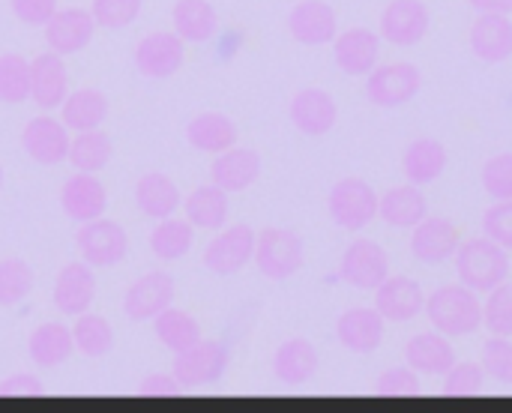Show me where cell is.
Listing matches in <instances>:
<instances>
[{
    "label": "cell",
    "mask_w": 512,
    "mask_h": 413,
    "mask_svg": "<svg viewBox=\"0 0 512 413\" xmlns=\"http://www.w3.org/2000/svg\"><path fill=\"white\" fill-rule=\"evenodd\" d=\"M423 312H426L429 324L450 339L471 336L483 327V303H480L477 291H471L462 282L444 285L432 297H426Z\"/></svg>",
    "instance_id": "cell-1"
},
{
    "label": "cell",
    "mask_w": 512,
    "mask_h": 413,
    "mask_svg": "<svg viewBox=\"0 0 512 413\" xmlns=\"http://www.w3.org/2000/svg\"><path fill=\"white\" fill-rule=\"evenodd\" d=\"M456 273L459 282L468 285L477 294H489L498 285H504L510 279V255L504 246H498L495 240L474 237L468 243H459L456 249Z\"/></svg>",
    "instance_id": "cell-2"
},
{
    "label": "cell",
    "mask_w": 512,
    "mask_h": 413,
    "mask_svg": "<svg viewBox=\"0 0 512 413\" xmlns=\"http://www.w3.org/2000/svg\"><path fill=\"white\" fill-rule=\"evenodd\" d=\"M255 267L261 276L273 282H285L297 276L306 264V243L297 231L288 228H264L255 240Z\"/></svg>",
    "instance_id": "cell-3"
},
{
    "label": "cell",
    "mask_w": 512,
    "mask_h": 413,
    "mask_svg": "<svg viewBox=\"0 0 512 413\" xmlns=\"http://www.w3.org/2000/svg\"><path fill=\"white\" fill-rule=\"evenodd\" d=\"M231 366V351L228 345L216 342V339H201L195 342L192 348L174 354V366H171V375L186 387V390H195V387H210L216 381L225 378Z\"/></svg>",
    "instance_id": "cell-4"
},
{
    "label": "cell",
    "mask_w": 512,
    "mask_h": 413,
    "mask_svg": "<svg viewBox=\"0 0 512 413\" xmlns=\"http://www.w3.org/2000/svg\"><path fill=\"white\" fill-rule=\"evenodd\" d=\"M378 195L375 189L360 180V177H345L339 180L330 195H327V210L330 219L345 228V231H363L378 219Z\"/></svg>",
    "instance_id": "cell-5"
},
{
    "label": "cell",
    "mask_w": 512,
    "mask_h": 413,
    "mask_svg": "<svg viewBox=\"0 0 512 413\" xmlns=\"http://www.w3.org/2000/svg\"><path fill=\"white\" fill-rule=\"evenodd\" d=\"M423 90V72L414 63H381L369 72L366 96L372 105L390 111L402 108Z\"/></svg>",
    "instance_id": "cell-6"
},
{
    "label": "cell",
    "mask_w": 512,
    "mask_h": 413,
    "mask_svg": "<svg viewBox=\"0 0 512 413\" xmlns=\"http://www.w3.org/2000/svg\"><path fill=\"white\" fill-rule=\"evenodd\" d=\"M75 246L90 267H117L129 255V234L111 219L84 222L75 234Z\"/></svg>",
    "instance_id": "cell-7"
},
{
    "label": "cell",
    "mask_w": 512,
    "mask_h": 413,
    "mask_svg": "<svg viewBox=\"0 0 512 413\" xmlns=\"http://www.w3.org/2000/svg\"><path fill=\"white\" fill-rule=\"evenodd\" d=\"M390 276V255L375 240H354L339 267V279L360 291H375Z\"/></svg>",
    "instance_id": "cell-8"
},
{
    "label": "cell",
    "mask_w": 512,
    "mask_h": 413,
    "mask_svg": "<svg viewBox=\"0 0 512 413\" xmlns=\"http://www.w3.org/2000/svg\"><path fill=\"white\" fill-rule=\"evenodd\" d=\"M183 60H186V42L168 30H156V33L144 36L135 48L138 72L153 81H165V78L177 75Z\"/></svg>",
    "instance_id": "cell-9"
},
{
    "label": "cell",
    "mask_w": 512,
    "mask_h": 413,
    "mask_svg": "<svg viewBox=\"0 0 512 413\" xmlns=\"http://www.w3.org/2000/svg\"><path fill=\"white\" fill-rule=\"evenodd\" d=\"M255 240L258 234L249 225H234L228 231H222L216 240L207 243L204 249V267L216 276H234L240 273L252 255H255Z\"/></svg>",
    "instance_id": "cell-10"
},
{
    "label": "cell",
    "mask_w": 512,
    "mask_h": 413,
    "mask_svg": "<svg viewBox=\"0 0 512 413\" xmlns=\"http://www.w3.org/2000/svg\"><path fill=\"white\" fill-rule=\"evenodd\" d=\"M432 24L429 6L423 0H390L381 12V39L411 48L426 39Z\"/></svg>",
    "instance_id": "cell-11"
},
{
    "label": "cell",
    "mask_w": 512,
    "mask_h": 413,
    "mask_svg": "<svg viewBox=\"0 0 512 413\" xmlns=\"http://www.w3.org/2000/svg\"><path fill=\"white\" fill-rule=\"evenodd\" d=\"M288 114H291V123L309 138L330 135L339 123V105L321 87H303L300 93H294Z\"/></svg>",
    "instance_id": "cell-12"
},
{
    "label": "cell",
    "mask_w": 512,
    "mask_h": 413,
    "mask_svg": "<svg viewBox=\"0 0 512 413\" xmlns=\"http://www.w3.org/2000/svg\"><path fill=\"white\" fill-rule=\"evenodd\" d=\"M69 129L63 120H54L48 114L33 117L21 132V147L36 165H60L69 156Z\"/></svg>",
    "instance_id": "cell-13"
},
{
    "label": "cell",
    "mask_w": 512,
    "mask_h": 413,
    "mask_svg": "<svg viewBox=\"0 0 512 413\" xmlns=\"http://www.w3.org/2000/svg\"><path fill=\"white\" fill-rule=\"evenodd\" d=\"M96 33V21L90 9H57L51 15V21L45 24V42L54 54L66 57V54H78L93 42Z\"/></svg>",
    "instance_id": "cell-14"
},
{
    "label": "cell",
    "mask_w": 512,
    "mask_h": 413,
    "mask_svg": "<svg viewBox=\"0 0 512 413\" xmlns=\"http://www.w3.org/2000/svg\"><path fill=\"white\" fill-rule=\"evenodd\" d=\"M171 303H174V276L153 270L141 276L138 282H132V288L123 297V312L129 321L144 324V321H153Z\"/></svg>",
    "instance_id": "cell-15"
},
{
    "label": "cell",
    "mask_w": 512,
    "mask_h": 413,
    "mask_svg": "<svg viewBox=\"0 0 512 413\" xmlns=\"http://www.w3.org/2000/svg\"><path fill=\"white\" fill-rule=\"evenodd\" d=\"M384 333H387V318L378 309H369V306H354V309L342 312L339 321H336V339L351 354L378 351L381 342H384Z\"/></svg>",
    "instance_id": "cell-16"
},
{
    "label": "cell",
    "mask_w": 512,
    "mask_h": 413,
    "mask_svg": "<svg viewBox=\"0 0 512 413\" xmlns=\"http://www.w3.org/2000/svg\"><path fill=\"white\" fill-rule=\"evenodd\" d=\"M60 207H63V213L72 222L84 225V222H93V219L105 216V210H108V192H105V186L99 183L96 174L78 171V174H72L63 183V189H60Z\"/></svg>",
    "instance_id": "cell-17"
},
{
    "label": "cell",
    "mask_w": 512,
    "mask_h": 413,
    "mask_svg": "<svg viewBox=\"0 0 512 413\" xmlns=\"http://www.w3.org/2000/svg\"><path fill=\"white\" fill-rule=\"evenodd\" d=\"M288 30L300 45H327L339 36V15L324 0H303L291 9Z\"/></svg>",
    "instance_id": "cell-18"
},
{
    "label": "cell",
    "mask_w": 512,
    "mask_h": 413,
    "mask_svg": "<svg viewBox=\"0 0 512 413\" xmlns=\"http://www.w3.org/2000/svg\"><path fill=\"white\" fill-rule=\"evenodd\" d=\"M426 306V294L417 279L411 276H387L375 288V309L396 324L414 321Z\"/></svg>",
    "instance_id": "cell-19"
},
{
    "label": "cell",
    "mask_w": 512,
    "mask_h": 413,
    "mask_svg": "<svg viewBox=\"0 0 512 413\" xmlns=\"http://www.w3.org/2000/svg\"><path fill=\"white\" fill-rule=\"evenodd\" d=\"M69 93V72L60 54L45 51L30 60V99L42 111H54L63 105Z\"/></svg>",
    "instance_id": "cell-20"
},
{
    "label": "cell",
    "mask_w": 512,
    "mask_h": 413,
    "mask_svg": "<svg viewBox=\"0 0 512 413\" xmlns=\"http://www.w3.org/2000/svg\"><path fill=\"white\" fill-rule=\"evenodd\" d=\"M93 297H96V276H93V267L87 261L66 264L57 273V282H54V306H57V312L78 318V315L90 312Z\"/></svg>",
    "instance_id": "cell-21"
},
{
    "label": "cell",
    "mask_w": 512,
    "mask_h": 413,
    "mask_svg": "<svg viewBox=\"0 0 512 413\" xmlns=\"http://www.w3.org/2000/svg\"><path fill=\"white\" fill-rule=\"evenodd\" d=\"M468 39L483 63H504L512 57V18L504 12H480Z\"/></svg>",
    "instance_id": "cell-22"
},
{
    "label": "cell",
    "mask_w": 512,
    "mask_h": 413,
    "mask_svg": "<svg viewBox=\"0 0 512 413\" xmlns=\"http://www.w3.org/2000/svg\"><path fill=\"white\" fill-rule=\"evenodd\" d=\"M459 228L444 219V216H435V219H423L414 234H411V255L423 264H444L447 258L456 255L459 249Z\"/></svg>",
    "instance_id": "cell-23"
},
{
    "label": "cell",
    "mask_w": 512,
    "mask_h": 413,
    "mask_svg": "<svg viewBox=\"0 0 512 413\" xmlns=\"http://www.w3.org/2000/svg\"><path fill=\"white\" fill-rule=\"evenodd\" d=\"M333 54L342 72L348 75H369L378 66L381 36L369 27H351L333 39Z\"/></svg>",
    "instance_id": "cell-24"
},
{
    "label": "cell",
    "mask_w": 512,
    "mask_h": 413,
    "mask_svg": "<svg viewBox=\"0 0 512 413\" xmlns=\"http://www.w3.org/2000/svg\"><path fill=\"white\" fill-rule=\"evenodd\" d=\"M258 177H261V156L249 147L234 144L231 150L219 153L216 162L210 165V180L228 195L246 192L252 183H258Z\"/></svg>",
    "instance_id": "cell-25"
},
{
    "label": "cell",
    "mask_w": 512,
    "mask_h": 413,
    "mask_svg": "<svg viewBox=\"0 0 512 413\" xmlns=\"http://www.w3.org/2000/svg\"><path fill=\"white\" fill-rule=\"evenodd\" d=\"M321 369L318 348L309 339H288L273 354V375L285 387H303L309 384Z\"/></svg>",
    "instance_id": "cell-26"
},
{
    "label": "cell",
    "mask_w": 512,
    "mask_h": 413,
    "mask_svg": "<svg viewBox=\"0 0 512 413\" xmlns=\"http://www.w3.org/2000/svg\"><path fill=\"white\" fill-rule=\"evenodd\" d=\"M447 165H450L447 147L438 138H429V135L414 138L408 144L405 156H402V171H405L408 183H414V186H426V183L441 180Z\"/></svg>",
    "instance_id": "cell-27"
},
{
    "label": "cell",
    "mask_w": 512,
    "mask_h": 413,
    "mask_svg": "<svg viewBox=\"0 0 512 413\" xmlns=\"http://www.w3.org/2000/svg\"><path fill=\"white\" fill-rule=\"evenodd\" d=\"M405 360L417 375H447L456 366V348L444 333H420L405 345Z\"/></svg>",
    "instance_id": "cell-28"
},
{
    "label": "cell",
    "mask_w": 512,
    "mask_h": 413,
    "mask_svg": "<svg viewBox=\"0 0 512 413\" xmlns=\"http://www.w3.org/2000/svg\"><path fill=\"white\" fill-rule=\"evenodd\" d=\"M186 141L198 153L219 156V153H225V150H231L237 144V123L228 114L204 111V114L192 117V123L186 126Z\"/></svg>",
    "instance_id": "cell-29"
},
{
    "label": "cell",
    "mask_w": 512,
    "mask_h": 413,
    "mask_svg": "<svg viewBox=\"0 0 512 413\" xmlns=\"http://www.w3.org/2000/svg\"><path fill=\"white\" fill-rule=\"evenodd\" d=\"M108 96L96 87H81L66 93L63 105H60V120L66 123V129L72 132H87V129H99L108 120Z\"/></svg>",
    "instance_id": "cell-30"
},
{
    "label": "cell",
    "mask_w": 512,
    "mask_h": 413,
    "mask_svg": "<svg viewBox=\"0 0 512 413\" xmlns=\"http://www.w3.org/2000/svg\"><path fill=\"white\" fill-rule=\"evenodd\" d=\"M378 216L390 228H417L429 216V201L420 186H396L378 201Z\"/></svg>",
    "instance_id": "cell-31"
},
{
    "label": "cell",
    "mask_w": 512,
    "mask_h": 413,
    "mask_svg": "<svg viewBox=\"0 0 512 413\" xmlns=\"http://www.w3.org/2000/svg\"><path fill=\"white\" fill-rule=\"evenodd\" d=\"M186 219L192 222V228L201 231H222L228 225L231 216V204H228V192L219 189L216 183L198 186L186 201H183Z\"/></svg>",
    "instance_id": "cell-32"
},
{
    "label": "cell",
    "mask_w": 512,
    "mask_h": 413,
    "mask_svg": "<svg viewBox=\"0 0 512 413\" xmlns=\"http://www.w3.org/2000/svg\"><path fill=\"white\" fill-rule=\"evenodd\" d=\"M75 351V342H72V330L63 327V324H42L30 333L27 339V354L33 360V366L39 369H57L63 366Z\"/></svg>",
    "instance_id": "cell-33"
},
{
    "label": "cell",
    "mask_w": 512,
    "mask_h": 413,
    "mask_svg": "<svg viewBox=\"0 0 512 413\" xmlns=\"http://www.w3.org/2000/svg\"><path fill=\"white\" fill-rule=\"evenodd\" d=\"M135 204L150 219H168L180 207V189L168 174L150 171L135 183Z\"/></svg>",
    "instance_id": "cell-34"
},
{
    "label": "cell",
    "mask_w": 512,
    "mask_h": 413,
    "mask_svg": "<svg viewBox=\"0 0 512 413\" xmlns=\"http://www.w3.org/2000/svg\"><path fill=\"white\" fill-rule=\"evenodd\" d=\"M171 15H174V33L192 45L213 39L219 30V15L210 0H177Z\"/></svg>",
    "instance_id": "cell-35"
},
{
    "label": "cell",
    "mask_w": 512,
    "mask_h": 413,
    "mask_svg": "<svg viewBox=\"0 0 512 413\" xmlns=\"http://www.w3.org/2000/svg\"><path fill=\"white\" fill-rule=\"evenodd\" d=\"M153 333H156V339H159L168 351H174V354H180V351H186V348H192L195 342L204 339V336H201V324H198L189 312L174 309V306L162 309V312L153 318Z\"/></svg>",
    "instance_id": "cell-36"
},
{
    "label": "cell",
    "mask_w": 512,
    "mask_h": 413,
    "mask_svg": "<svg viewBox=\"0 0 512 413\" xmlns=\"http://www.w3.org/2000/svg\"><path fill=\"white\" fill-rule=\"evenodd\" d=\"M114 156V141L102 132V129H87V132H78V138L69 144V162L78 168V171H87V174H99Z\"/></svg>",
    "instance_id": "cell-37"
},
{
    "label": "cell",
    "mask_w": 512,
    "mask_h": 413,
    "mask_svg": "<svg viewBox=\"0 0 512 413\" xmlns=\"http://www.w3.org/2000/svg\"><path fill=\"white\" fill-rule=\"evenodd\" d=\"M195 231L189 219H159V225L150 234V249L162 261H180L192 249Z\"/></svg>",
    "instance_id": "cell-38"
},
{
    "label": "cell",
    "mask_w": 512,
    "mask_h": 413,
    "mask_svg": "<svg viewBox=\"0 0 512 413\" xmlns=\"http://www.w3.org/2000/svg\"><path fill=\"white\" fill-rule=\"evenodd\" d=\"M72 342H75L78 354H84L90 360H99L114 348V330L102 315L84 312V315H78V321L72 327Z\"/></svg>",
    "instance_id": "cell-39"
},
{
    "label": "cell",
    "mask_w": 512,
    "mask_h": 413,
    "mask_svg": "<svg viewBox=\"0 0 512 413\" xmlns=\"http://www.w3.org/2000/svg\"><path fill=\"white\" fill-rule=\"evenodd\" d=\"M24 99H30V63L21 54L6 51L0 54V102L21 105Z\"/></svg>",
    "instance_id": "cell-40"
},
{
    "label": "cell",
    "mask_w": 512,
    "mask_h": 413,
    "mask_svg": "<svg viewBox=\"0 0 512 413\" xmlns=\"http://www.w3.org/2000/svg\"><path fill=\"white\" fill-rule=\"evenodd\" d=\"M36 285L33 267L21 258L0 261V306H18Z\"/></svg>",
    "instance_id": "cell-41"
},
{
    "label": "cell",
    "mask_w": 512,
    "mask_h": 413,
    "mask_svg": "<svg viewBox=\"0 0 512 413\" xmlns=\"http://www.w3.org/2000/svg\"><path fill=\"white\" fill-rule=\"evenodd\" d=\"M486 369L483 363H456L444 378V396L450 399H471L486 390Z\"/></svg>",
    "instance_id": "cell-42"
},
{
    "label": "cell",
    "mask_w": 512,
    "mask_h": 413,
    "mask_svg": "<svg viewBox=\"0 0 512 413\" xmlns=\"http://www.w3.org/2000/svg\"><path fill=\"white\" fill-rule=\"evenodd\" d=\"M483 324L492 330V336L512 339V282L489 291V300L483 303Z\"/></svg>",
    "instance_id": "cell-43"
},
{
    "label": "cell",
    "mask_w": 512,
    "mask_h": 413,
    "mask_svg": "<svg viewBox=\"0 0 512 413\" xmlns=\"http://www.w3.org/2000/svg\"><path fill=\"white\" fill-rule=\"evenodd\" d=\"M144 0H93L90 12L96 27L105 30H123L129 24H135V18L141 15Z\"/></svg>",
    "instance_id": "cell-44"
},
{
    "label": "cell",
    "mask_w": 512,
    "mask_h": 413,
    "mask_svg": "<svg viewBox=\"0 0 512 413\" xmlns=\"http://www.w3.org/2000/svg\"><path fill=\"white\" fill-rule=\"evenodd\" d=\"M483 189L492 201H512V153H501L483 165Z\"/></svg>",
    "instance_id": "cell-45"
},
{
    "label": "cell",
    "mask_w": 512,
    "mask_h": 413,
    "mask_svg": "<svg viewBox=\"0 0 512 413\" xmlns=\"http://www.w3.org/2000/svg\"><path fill=\"white\" fill-rule=\"evenodd\" d=\"M375 393L384 399H414V396H420V378L411 366H396L378 378Z\"/></svg>",
    "instance_id": "cell-46"
},
{
    "label": "cell",
    "mask_w": 512,
    "mask_h": 413,
    "mask_svg": "<svg viewBox=\"0 0 512 413\" xmlns=\"http://www.w3.org/2000/svg\"><path fill=\"white\" fill-rule=\"evenodd\" d=\"M483 369L492 375L498 384L512 387V342L504 336H492L483 345Z\"/></svg>",
    "instance_id": "cell-47"
},
{
    "label": "cell",
    "mask_w": 512,
    "mask_h": 413,
    "mask_svg": "<svg viewBox=\"0 0 512 413\" xmlns=\"http://www.w3.org/2000/svg\"><path fill=\"white\" fill-rule=\"evenodd\" d=\"M483 234L510 252L512 249V201H495V204L483 213Z\"/></svg>",
    "instance_id": "cell-48"
},
{
    "label": "cell",
    "mask_w": 512,
    "mask_h": 413,
    "mask_svg": "<svg viewBox=\"0 0 512 413\" xmlns=\"http://www.w3.org/2000/svg\"><path fill=\"white\" fill-rule=\"evenodd\" d=\"M9 6H12L15 18L30 27H45L51 21V15L57 12V0H9Z\"/></svg>",
    "instance_id": "cell-49"
},
{
    "label": "cell",
    "mask_w": 512,
    "mask_h": 413,
    "mask_svg": "<svg viewBox=\"0 0 512 413\" xmlns=\"http://www.w3.org/2000/svg\"><path fill=\"white\" fill-rule=\"evenodd\" d=\"M186 387L174 378V375H147L141 384H138V396H147V399H168V396H183Z\"/></svg>",
    "instance_id": "cell-50"
},
{
    "label": "cell",
    "mask_w": 512,
    "mask_h": 413,
    "mask_svg": "<svg viewBox=\"0 0 512 413\" xmlns=\"http://www.w3.org/2000/svg\"><path fill=\"white\" fill-rule=\"evenodd\" d=\"M45 393V384L36 375H9L0 381V396L9 399H39Z\"/></svg>",
    "instance_id": "cell-51"
},
{
    "label": "cell",
    "mask_w": 512,
    "mask_h": 413,
    "mask_svg": "<svg viewBox=\"0 0 512 413\" xmlns=\"http://www.w3.org/2000/svg\"><path fill=\"white\" fill-rule=\"evenodd\" d=\"M471 6L477 12H504V15L512 12V0H471Z\"/></svg>",
    "instance_id": "cell-52"
},
{
    "label": "cell",
    "mask_w": 512,
    "mask_h": 413,
    "mask_svg": "<svg viewBox=\"0 0 512 413\" xmlns=\"http://www.w3.org/2000/svg\"><path fill=\"white\" fill-rule=\"evenodd\" d=\"M0 189H3V165H0Z\"/></svg>",
    "instance_id": "cell-53"
}]
</instances>
